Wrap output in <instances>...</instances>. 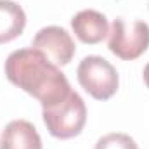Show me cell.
I'll return each instance as SVG.
<instances>
[{
  "label": "cell",
  "mask_w": 149,
  "mask_h": 149,
  "mask_svg": "<svg viewBox=\"0 0 149 149\" xmlns=\"http://www.w3.org/2000/svg\"><path fill=\"white\" fill-rule=\"evenodd\" d=\"M5 76L10 83L38 99L42 108L61 102L71 92L70 81L59 66L52 64L33 47L14 50L7 57Z\"/></svg>",
  "instance_id": "obj_1"
},
{
  "label": "cell",
  "mask_w": 149,
  "mask_h": 149,
  "mask_svg": "<svg viewBox=\"0 0 149 149\" xmlns=\"http://www.w3.org/2000/svg\"><path fill=\"white\" fill-rule=\"evenodd\" d=\"M43 123L49 134L56 139H73L80 135L87 121V106L83 99L76 94L70 92L61 102L43 108L42 111Z\"/></svg>",
  "instance_id": "obj_2"
},
{
  "label": "cell",
  "mask_w": 149,
  "mask_h": 149,
  "mask_svg": "<svg viewBox=\"0 0 149 149\" xmlns=\"http://www.w3.org/2000/svg\"><path fill=\"white\" fill-rule=\"evenodd\" d=\"M78 83L97 101H108L118 90V73L101 56H87L76 70Z\"/></svg>",
  "instance_id": "obj_3"
},
{
  "label": "cell",
  "mask_w": 149,
  "mask_h": 149,
  "mask_svg": "<svg viewBox=\"0 0 149 149\" xmlns=\"http://www.w3.org/2000/svg\"><path fill=\"white\" fill-rule=\"evenodd\" d=\"M149 47V24L144 21L114 19L109 30L108 49L123 61H134L141 57Z\"/></svg>",
  "instance_id": "obj_4"
},
{
  "label": "cell",
  "mask_w": 149,
  "mask_h": 149,
  "mask_svg": "<svg viewBox=\"0 0 149 149\" xmlns=\"http://www.w3.org/2000/svg\"><path fill=\"white\" fill-rule=\"evenodd\" d=\"M31 47L42 52L52 64L56 66H66L73 59L74 52V42L71 35L61 28V26H45L38 31Z\"/></svg>",
  "instance_id": "obj_5"
},
{
  "label": "cell",
  "mask_w": 149,
  "mask_h": 149,
  "mask_svg": "<svg viewBox=\"0 0 149 149\" xmlns=\"http://www.w3.org/2000/svg\"><path fill=\"white\" fill-rule=\"evenodd\" d=\"M71 28L78 40L88 45L99 43L109 35V23L106 16L94 9L76 12L71 19Z\"/></svg>",
  "instance_id": "obj_6"
},
{
  "label": "cell",
  "mask_w": 149,
  "mask_h": 149,
  "mask_svg": "<svg viewBox=\"0 0 149 149\" xmlns=\"http://www.w3.org/2000/svg\"><path fill=\"white\" fill-rule=\"evenodd\" d=\"M0 149H42V139L30 121L12 120L2 132Z\"/></svg>",
  "instance_id": "obj_7"
},
{
  "label": "cell",
  "mask_w": 149,
  "mask_h": 149,
  "mask_svg": "<svg viewBox=\"0 0 149 149\" xmlns=\"http://www.w3.org/2000/svg\"><path fill=\"white\" fill-rule=\"evenodd\" d=\"M26 26V14L23 7L12 0H0V43L12 42Z\"/></svg>",
  "instance_id": "obj_8"
},
{
  "label": "cell",
  "mask_w": 149,
  "mask_h": 149,
  "mask_svg": "<svg viewBox=\"0 0 149 149\" xmlns=\"http://www.w3.org/2000/svg\"><path fill=\"white\" fill-rule=\"evenodd\" d=\"M94 149H139L135 144V141L127 135V134H120V132H113L104 137H101L95 142Z\"/></svg>",
  "instance_id": "obj_9"
},
{
  "label": "cell",
  "mask_w": 149,
  "mask_h": 149,
  "mask_svg": "<svg viewBox=\"0 0 149 149\" xmlns=\"http://www.w3.org/2000/svg\"><path fill=\"white\" fill-rule=\"evenodd\" d=\"M144 81H146V85H148V88H149V63L146 64V68H144Z\"/></svg>",
  "instance_id": "obj_10"
}]
</instances>
